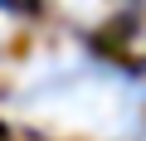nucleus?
<instances>
[{
    "instance_id": "1",
    "label": "nucleus",
    "mask_w": 146,
    "mask_h": 141,
    "mask_svg": "<svg viewBox=\"0 0 146 141\" xmlns=\"http://www.w3.org/2000/svg\"><path fill=\"white\" fill-rule=\"evenodd\" d=\"M29 122H49L58 131H93V136H117L136 122L141 93L122 73L93 68L83 58H49L39 63L20 97L10 102Z\"/></svg>"
},
{
    "instance_id": "2",
    "label": "nucleus",
    "mask_w": 146,
    "mask_h": 141,
    "mask_svg": "<svg viewBox=\"0 0 146 141\" xmlns=\"http://www.w3.org/2000/svg\"><path fill=\"white\" fill-rule=\"evenodd\" d=\"M63 5H68L73 15H102V5H107V0H63Z\"/></svg>"
}]
</instances>
